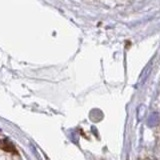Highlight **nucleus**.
I'll return each mask as SVG.
<instances>
[{"instance_id": "obj_1", "label": "nucleus", "mask_w": 160, "mask_h": 160, "mask_svg": "<svg viewBox=\"0 0 160 160\" xmlns=\"http://www.w3.org/2000/svg\"><path fill=\"white\" fill-rule=\"evenodd\" d=\"M160 122V116L158 113H152L150 116L148 117V120H147V125L149 127H154L158 125Z\"/></svg>"}, {"instance_id": "obj_2", "label": "nucleus", "mask_w": 160, "mask_h": 160, "mask_svg": "<svg viewBox=\"0 0 160 160\" xmlns=\"http://www.w3.org/2000/svg\"><path fill=\"white\" fill-rule=\"evenodd\" d=\"M0 147L4 148L6 151H10V152H15L13 145L10 143L7 139H1L0 140Z\"/></svg>"}]
</instances>
